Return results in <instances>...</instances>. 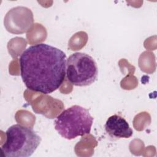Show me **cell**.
<instances>
[{
    "mask_svg": "<svg viewBox=\"0 0 157 157\" xmlns=\"http://www.w3.org/2000/svg\"><path fill=\"white\" fill-rule=\"evenodd\" d=\"M20 74L26 87L47 94L58 90L66 74V55L44 43L29 46L19 59Z\"/></svg>",
    "mask_w": 157,
    "mask_h": 157,
    "instance_id": "obj_1",
    "label": "cell"
},
{
    "mask_svg": "<svg viewBox=\"0 0 157 157\" xmlns=\"http://www.w3.org/2000/svg\"><path fill=\"white\" fill-rule=\"evenodd\" d=\"M41 137L28 126L15 124L6 131V140L1 146L2 153L6 157H28L36 151Z\"/></svg>",
    "mask_w": 157,
    "mask_h": 157,
    "instance_id": "obj_2",
    "label": "cell"
},
{
    "mask_svg": "<svg viewBox=\"0 0 157 157\" xmlns=\"http://www.w3.org/2000/svg\"><path fill=\"white\" fill-rule=\"evenodd\" d=\"M93 118L89 110L80 105H74L62 111L54 121L55 129L63 138L74 139L91 132Z\"/></svg>",
    "mask_w": 157,
    "mask_h": 157,
    "instance_id": "obj_3",
    "label": "cell"
},
{
    "mask_svg": "<svg viewBox=\"0 0 157 157\" xmlns=\"http://www.w3.org/2000/svg\"><path fill=\"white\" fill-rule=\"evenodd\" d=\"M98 75L94 59L88 54L75 52L67 59L66 76L73 85L86 86L93 83Z\"/></svg>",
    "mask_w": 157,
    "mask_h": 157,
    "instance_id": "obj_4",
    "label": "cell"
},
{
    "mask_svg": "<svg viewBox=\"0 0 157 157\" xmlns=\"http://www.w3.org/2000/svg\"><path fill=\"white\" fill-rule=\"evenodd\" d=\"M33 23L31 10L25 7H16L11 9L4 17V26L7 30L13 34H20L28 30Z\"/></svg>",
    "mask_w": 157,
    "mask_h": 157,
    "instance_id": "obj_5",
    "label": "cell"
},
{
    "mask_svg": "<svg viewBox=\"0 0 157 157\" xmlns=\"http://www.w3.org/2000/svg\"><path fill=\"white\" fill-rule=\"evenodd\" d=\"M104 128L107 134L113 139H128L133 134V131L127 121L116 114L108 118Z\"/></svg>",
    "mask_w": 157,
    "mask_h": 157,
    "instance_id": "obj_6",
    "label": "cell"
}]
</instances>
